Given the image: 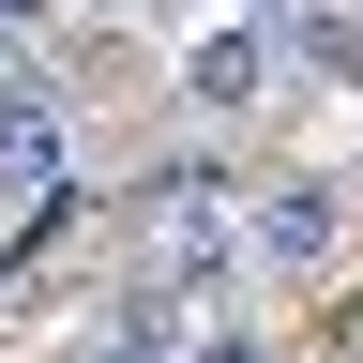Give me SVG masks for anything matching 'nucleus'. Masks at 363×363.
Returning a JSON list of instances; mask_svg holds the SVG:
<instances>
[{
	"instance_id": "1",
	"label": "nucleus",
	"mask_w": 363,
	"mask_h": 363,
	"mask_svg": "<svg viewBox=\"0 0 363 363\" xmlns=\"http://www.w3.org/2000/svg\"><path fill=\"white\" fill-rule=\"evenodd\" d=\"M136 288H167V303H242V182H212V167L136 182Z\"/></svg>"
},
{
	"instance_id": "7",
	"label": "nucleus",
	"mask_w": 363,
	"mask_h": 363,
	"mask_svg": "<svg viewBox=\"0 0 363 363\" xmlns=\"http://www.w3.org/2000/svg\"><path fill=\"white\" fill-rule=\"evenodd\" d=\"M45 16H61V0H0V61H16V45H30Z\"/></svg>"
},
{
	"instance_id": "6",
	"label": "nucleus",
	"mask_w": 363,
	"mask_h": 363,
	"mask_svg": "<svg viewBox=\"0 0 363 363\" xmlns=\"http://www.w3.org/2000/svg\"><path fill=\"white\" fill-rule=\"evenodd\" d=\"M182 363H272V333L242 303H197V333H182Z\"/></svg>"
},
{
	"instance_id": "3",
	"label": "nucleus",
	"mask_w": 363,
	"mask_h": 363,
	"mask_svg": "<svg viewBox=\"0 0 363 363\" xmlns=\"http://www.w3.org/2000/svg\"><path fill=\"white\" fill-rule=\"evenodd\" d=\"M272 76H288V30H272L257 0H242L227 30H197V45H182V106H197V121H242Z\"/></svg>"
},
{
	"instance_id": "8",
	"label": "nucleus",
	"mask_w": 363,
	"mask_h": 363,
	"mask_svg": "<svg viewBox=\"0 0 363 363\" xmlns=\"http://www.w3.org/2000/svg\"><path fill=\"white\" fill-rule=\"evenodd\" d=\"M257 16H272V30H303V16H318V0H257Z\"/></svg>"
},
{
	"instance_id": "5",
	"label": "nucleus",
	"mask_w": 363,
	"mask_h": 363,
	"mask_svg": "<svg viewBox=\"0 0 363 363\" xmlns=\"http://www.w3.org/2000/svg\"><path fill=\"white\" fill-rule=\"evenodd\" d=\"M288 45H303V61L333 76V91H363V0H318V16H303Z\"/></svg>"
},
{
	"instance_id": "9",
	"label": "nucleus",
	"mask_w": 363,
	"mask_h": 363,
	"mask_svg": "<svg viewBox=\"0 0 363 363\" xmlns=\"http://www.w3.org/2000/svg\"><path fill=\"white\" fill-rule=\"evenodd\" d=\"M348 348H363V318H348Z\"/></svg>"
},
{
	"instance_id": "2",
	"label": "nucleus",
	"mask_w": 363,
	"mask_h": 363,
	"mask_svg": "<svg viewBox=\"0 0 363 363\" xmlns=\"http://www.w3.org/2000/svg\"><path fill=\"white\" fill-rule=\"evenodd\" d=\"M333 257H348V197H333V182H242V272L318 288Z\"/></svg>"
},
{
	"instance_id": "4",
	"label": "nucleus",
	"mask_w": 363,
	"mask_h": 363,
	"mask_svg": "<svg viewBox=\"0 0 363 363\" xmlns=\"http://www.w3.org/2000/svg\"><path fill=\"white\" fill-rule=\"evenodd\" d=\"M61 91H30V76H0V197H45L61 182Z\"/></svg>"
}]
</instances>
